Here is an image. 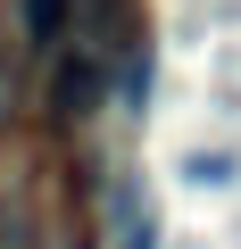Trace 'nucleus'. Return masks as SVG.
Segmentation results:
<instances>
[{"instance_id": "nucleus-2", "label": "nucleus", "mask_w": 241, "mask_h": 249, "mask_svg": "<svg viewBox=\"0 0 241 249\" xmlns=\"http://www.w3.org/2000/svg\"><path fill=\"white\" fill-rule=\"evenodd\" d=\"M17 108H25V75H17L9 58H0V133L17 124Z\"/></svg>"}, {"instance_id": "nucleus-3", "label": "nucleus", "mask_w": 241, "mask_h": 249, "mask_svg": "<svg viewBox=\"0 0 241 249\" xmlns=\"http://www.w3.org/2000/svg\"><path fill=\"white\" fill-rule=\"evenodd\" d=\"M0 249H34V224H25L17 208H0Z\"/></svg>"}, {"instance_id": "nucleus-4", "label": "nucleus", "mask_w": 241, "mask_h": 249, "mask_svg": "<svg viewBox=\"0 0 241 249\" xmlns=\"http://www.w3.org/2000/svg\"><path fill=\"white\" fill-rule=\"evenodd\" d=\"M150 241H158V232H150V216H133L125 232H116V249H150Z\"/></svg>"}, {"instance_id": "nucleus-1", "label": "nucleus", "mask_w": 241, "mask_h": 249, "mask_svg": "<svg viewBox=\"0 0 241 249\" xmlns=\"http://www.w3.org/2000/svg\"><path fill=\"white\" fill-rule=\"evenodd\" d=\"M17 25H25V42L42 58H58L75 42V0H17Z\"/></svg>"}]
</instances>
